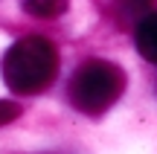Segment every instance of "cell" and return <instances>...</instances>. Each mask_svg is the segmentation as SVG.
I'll list each match as a JSON object with an SVG mask.
<instances>
[{
    "instance_id": "obj_3",
    "label": "cell",
    "mask_w": 157,
    "mask_h": 154,
    "mask_svg": "<svg viewBox=\"0 0 157 154\" xmlns=\"http://www.w3.org/2000/svg\"><path fill=\"white\" fill-rule=\"evenodd\" d=\"M134 44H137V50H140V55L146 58V61L157 64V12L146 15L140 23H137Z\"/></svg>"
},
{
    "instance_id": "obj_4",
    "label": "cell",
    "mask_w": 157,
    "mask_h": 154,
    "mask_svg": "<svg viewBox=\"0 0 157 154\" xmlns=\"http://www.w3.org/2000/svg\"><path fill=\"white\" fill-rule=\"evenodd\" d=\"M70 0H23V9L32 17H58L64 15Z\"/></svg>"
},
{
    "instance_id": "obj_1",
    "label": "cell",
    "mask_w": 157,
    "mask_h": 154,
    "mask_svg": "<svg viewBox=\"0 0 157 154\" xmlns=\"http://www.w3.org/2000/svg\"><path fill=\"white\" fill-rule=\"evenodd\" d=\"M58 52L47 38L26 35L15 41L3 58V81L17 96H38L56 81Z\"/></svg>"
},
{
    "instance_id": "obj_6",
    "label": "cell",
    "mask_w": 157,
    "mask_h": 154,
    "mask_svg": "<svg viewBox=\"0 0 157 154\" xmlns=\"http://www.w3.org/2000/svg\"><path fill=\"white\" fill-rule=\"evenodd\" d=\"M134 3H148V0H134Z\"/></svg>"
},
{
    "instance_id": "obj_5",
    "label": "cell",
    "mask_w": 157,
    "mask_h": 154,
    "mask_svg": "<svg viewBox=\"0 0 157 154\" xmlns=\"http://www.w3.org/2000/svg\"><path fill=\"white\" fill-rule=\"evenodd\" d=\"M17 116H21V108H17L15 102H3V99H0V128L15 122Z\"/></svg>"
},
{
    "instance_id": "obj_2",
    "label": "cell",
    "mask_w": 157,
    "mask_h": 154,
    "mask_svg": "<svg viewBox=\"0 0 157 154\" xmlns=\"http://www.w3.org/2000/svg\"><path fill=\"white\" fill-rule=\"evenodd\" d=\"M125 90V73L111 61H84L70 79V102L87 116H102Z\"/></svg>"
}]
</instances>
